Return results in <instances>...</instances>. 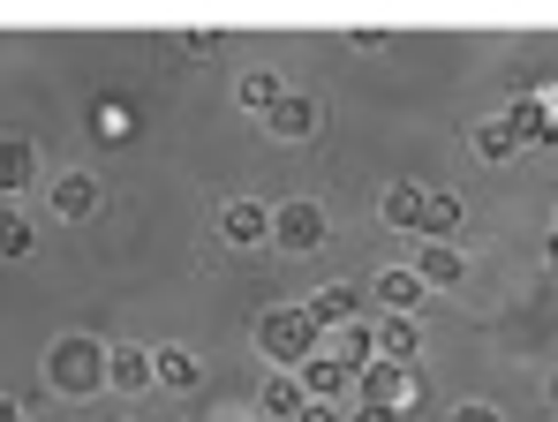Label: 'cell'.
Returning a JSON list of instances; mask_svg holds the SVG:
<instances>
[{"label": "cell", "instance_id": "obj_15", "mask_svg": "<svg viewBox=\"0 0 558 422\" xmlns=\"http://www.w3.org/2000/svg\"><path fill=\"white\" fill-rule=\"evenodd\" d=\"M521 152H529V144H521L506 121H475V159H483V167H513Z\"/></svg>", "mask_w": 558, "mask_h": 422}, {"label": "cell", "instance_id": "obj_5", "mask_svg": "<svg viewBox=\"0 0 558 422\" xmlns=\"http://www.w3.org/2000/svg\"><path fill=\"white\" fill-rule=\"evenodd\" d=\"M355 393L377 400V408H415V377H408V362H385V354L355 370Z\"/></svg>", "mask_w": 558, "mask_h": 422}, {"label": "cell", "instance_id": "obj_19", "mask_svg": "<svg viewBox=\"0 0 558 422\" xmlns=\"http://www.w3.org/2000/svg\"><path fill=\"white\" fill-rule=\"evenodd\" d=\"M423 234H430V242H453V234H461V196H453V189H430Z\"/></svg>", "mask_w": 558, "mask_h": 422}, {"label": "cell", "instance_id": "obj_30", "mask_svg": "<svg viewBox=\"0 0 558 422\" xmlns=\"http://www.w3.org/2000/svg\"><path fill=\"white\" fill-rule=\"evenodd\" d=\"M551 400H558V370H551Z\"/></svg>", "mask_w": 558, "mask_h": 422}, {"label": "cell", "instance_id": "obj_11", "mask_svg": "<svg viewBox=\"0 0 558 422\" xmlns=\"http://www.w3.org/2000/svg\"><path fill=\"white\" fill-rule=\"evenodd\" d=\"M423 212H430V189H415V181H392V189L377 196V219H385V227H415V234H423Z\"/></svg>", "mask_w": 558, "mask_h": 422}, {"label": "cell", "instance_id": "obj_12", "mask_svg": "<svg viewBox=\"0 0 558 422\" xmlns=\"http://www.w3.org/2000/svg\"><path fill=\"white\" fill-rule=\"evenodd\" d=\"M106 385H113V393H144V385H159V354H144V347H113Z\"/></svg>", "mask_w": 558, "mask_h": 422}, {"label": "cell", "instance_id": "obj_9", "mask_svg": "<svg viewBox=\"0 0 558 422\" xmlns=\"http://www.w3.org/2000/svg\"><path fill=\"white\" fill-rule=\"evenodd\" d=\"M265 121H272V136H279V144H310V136L325 129V106H317V98H294V91H287V98H279Z\"/></svg>", "mask_w": 558, "mask_h": 422}, {"label": "cell", "instance_id": "obj_13", "mask_svg": "<svg viewBox=\"0 0 558 422\" xmlns=\"http://www.w3.org/2000/svg\"><path fill=\"white\" fill-rule=\"evenodd\" d=\"M53 219H69V227H76V219H98V181L92 173H61V181H53Z\"/></svg>", "mask_w": 558, "mask_h": 422}, {"label": "cell", "instance_id": "obj_21", "mask_svg": "<svg viewBox=\"0 0 558 422\" xmlns=\"http://www.w3.org/2000/svg\"><path fill=\"white\" fill-rule=\"evenodd\" d=\"M196 377H204V362H196L189 347H159V385H167V393H189Z\"/></svg>", "mask_w": 558, "mask_h": 422}, {"label": "cell", "instance_id": "obj_6", "mask_svg": "<svg viewBox=\"0 0 558 422\" xmlns=\"http://www.w3.org/2000/svg\"><path fill=\"white\" fill-rule=\"evenodd\" d=\"M219 234H227L234 250H265V242H272V204H257V196H234V204L219 212Z\"/></svg>", "mask_w": 558, "mask_h": 422}, {"label": "cell", "instance_id": "obj_20", "mask_svg": "<svg viewBox=\"0 0 558 422\" xmlns=\"http://www.w3.org/2000/svg\"><path fill=\"white\" fill-rule=\"evenodd\" d=\"M234 98H242V106H250V113H272L279 98H287V84H279L272 69H250V76H242V84H234Z\"/></svg>", "mask_w": 558, "mask_h": 422}, {"label": "cell", "instance_id": "obj_24", "mask_svg": "<svg viewBox=\"0 0 558 422\" xmlns=\"http://www.w3.org/2000/svg\"><path fill=\"white\" fill-rule=\"evenodd\" d=\"M182 53H189V61H219L227 38H219V31H196V38H182Z\"/></svg>", "mask_w": 558, "mask_h": 422}, {"label": "cell", "instance_id": "obj_17", "mask_svg": "<svg viewBox=\"0 0 558 422\" xmlns=\"http://www.w3.org/2000/svg\"><path fill=\"white\" fill-rule=\"evenodd\" d=\"M377 354H385V362H415V354H423L415 317H377Z\"/></svg>", "mask_w": 558, "mask_h": 422}, {"label": "cell", "instance_id": "obj_8", "mask_svg": "<svg viewBox=\"0 0 558 422\" xmlns=\"http://www.w3.org/2000/svg\"><path fill=\"white\" fill-rule=\"evenodd\" d=\"M371 294L385 302V317H415V302L430 294V279H423L415 264H392V272H377V279H371Z\"/></svg>", "mask_w": 558, "mask_h": 422}, {"label": "cell", "instance_id": "obj_3", "mask_svg": "<svg viewBox=\"0 0 558 422\" xmlns=\"http://www.w3.org/2000/svg\"><path fill=\"white\" fill-rule=\"evenodd\" d=\"M325 234H332V227H325V212H317L310 196H294V204H279V212H272V242H279V250L310 256Z\"/></svg>", "mask_w": 558, "mask_h": 422}, {"label": "cell", "instance_id": "obj_32", "mask_svg": "<svg viewBox=\"0 0 558 422\" xmlns=\"http://www.w3.org/2000/svg\"><path fill=\"white\" fill-rule=\"evenodd\" d=\"M23 422H31V415H23Z\"/></svg>", "mask_w": 558, "mask_h": 422}, {"label": "cell", "instance_id": "obj_26", "mask_svg": "<svg viewBox=\"0 0 558 422\" xmlns=\"http://www.w3.org/2000/svg\"><path fill=\"white\" fill-rule=\"evenodd\" d=\"M453 422H498V408H490V400H461V408H453Z\"/></svg>", "mask_w": 558, "mask_h": 422}, {"label": "cell", "instance_id": "obj_1", "mask_svg": "<svg viewBox=\"0 0 558 422\" xmlns=\"http://www.w3.org/2000/svg\"><path fill=\"white\" fill-rule=\"evenodd\" d=\"M106 362H113L106 339L69 333V339H53V354H46V385H53L61 400H92L98 385H106Z\"/></svg>", "mask_w": 558, "mask_h": 422}, {"label": "cell", "instance_id": "obj_16", "mask_svg": "<svg viewBox=\"0 0 558 422\" xmlns=\"http://www.w3.org/2000/svg\"><path fill=\"white\" fill-rule=\"evenodd\" d=\"M302 408H310L302 377H272V385L257 393V415H272V422H302Z\"/></svg>", "mask_w": 558, "mask_h": 422}, {"label": "cell", "instance_id": "obj_14", "mask_svg": "<svg viewBox=\"0 0 558 422\" xmlns=\"http://www.w3.org/2000/svg\"><path fill=\"white\" fill-rule=\"evenodd\" d=\"M38 181V144L31 136H0V189L15 196V189H31Z\"/></svg>", "mask_w": 558, "mask_h": 422}, {"label": "cell", "instance_id": "obj_22", "mask_svg": "<svg viewBox=\"0 0 558 422\" xmlns=\"http://www.w3.org/2000/svg\"><path fill=\"white\" fill-rule=\"evenodd\" d=\"M38 250V227L23 212H0V256H31Z\"/></svg>", "mask_w": 558, "mask_h": 422}, {"label": "cell", "instance_id": "obj_33", "mask_svg": "<svg viewBox=\"0 0 558 422\" xmlns=\"http://www.w3.org/2000/svg\"><path fill=\"white\" fill-rule=\"evenodd\" d=\"M551 106H558V98H551Z\"/></svg>", "mask_w": 558, "mask_h": 422}, {"label": "cell", "instance_id": "obj_18", "mask_svg": "<svg viewBox=\"0 0 558 422\" xmlns=\"http://www.w3.org/2000/svg\"><path fill=\"white\" fill-rule=\"evenodd\" d=\"M415 272H423L430 287H461V279H468V264H461V250H453V242H430V250L415 256Z\"/></svg>", "mask_w": 558, "mask_h": 422}, {"label": "cell", "instance_id": "obj_31", "mask_svg": "<svg viewBox=\"0 0 558 422\" xmlns=\"http://www.w3.org/2000/svg\"><path fill=\"white\" fill-rule=\"evenodd\" d=\"M551 422H558V408H551Z\"/></svg>", "mask_w": 558, "mask_h": 422}, {"label": "cell", "instance_id": "obj_28", "mask_svg": "<svg viewBox=\"0 0 558 422\" xmlns=\"http://www.w3.org/2000/svg\"><path fill=\"white\" fill-rule=\"evenodd\" d=\"M0 422H23V408H15V400H8V393H0Z\"/></svg>", "mask_w": 558, "mask_h": 422}, {"label": "cell", "instance_id": "obj_4", "mask_svg": "<svg viewBox=\"0 0 558 422\" xmlns=\"http://www.w3.org/2000/svg\"><path fill=\"white\" fill-rule=\"evenodd\" d=\"M498 121H506L529 152H551V144H558V106H551V98H506Z\"/></svg>", "mask_w": 558, "mask_h": 422}, {"label": "cell", "instance_id": "obj_29", "mask_svg": "<svg viewBox=\"0 0 558 422\" xmlns=\"http://www.w3.org/2000/svg\"><path fill=\"white\" fill-rule=\"evenodd\" d=\"M544 256H551V272H558V227H551V234H544Z\"/></svg>", "mask_w": 558, "mask_h": 422}, {"label": "cell", "instance_id": "obj_23", "mask_svg": "<svg viewBox=\"0 0 558 422\" xmlns=\"http://www.w3.org/2000/svg\"><path fill=\"white\" fill-rule=\"evenodd\" d=\"M371 347H377V333H363V325H348V333H340V362H348V370H363V362H377Z\"/></svg>", "mask_w": 558, "mask_h": 422}, {"label": "cell", "instance_id": "obj_2", "mask_svg": "<svg viewBox=\"0 0 558 422\" xmlns=\"http://www.w3.org/2000/svg\"><path fill=\"white\" fill-rule=\"evenodd\" d=\"M257 347L272 354L279 370H302V362L317 354V325H310V310H265V317H257Z\"/></svg>", "mask_w": 558, "mask_h": 422}, {"label": "cell", "instance_id": "obj_10", "mask_svg": "<svg viewBox=\"0 0 558 422\" xmlns=\"http://www.w3.org/2000/svg\"><path fill=\"white\" fill-rule=\"evenodd\" d=\"M294 377H302V393H310V400H340V393H355V370H348L340 354H310Z\"/></svg>", "mask_w": 558, "mask_h": 422}, {"label": "cell", "instance_id": "obj_27", "mask_svg": "<svg viewBox=\"0 0 558 422\" xmlns=\"http://www.w3.org/2000/svg\"><path fill=\"white\" fill-rule=\"evenodd\" d=\"M302 422H340V408H332V400H310V408H302Z\"/></svg>", "mask_w": 558, "mask_h": 422}, {"label": "cell", "instance_id": "obj_25", "mask_svg": "<svg viewBox=\"0 0 558 422\" xmlns=\"http://www.w3.org/2000/svg\"><path fill=\"white\" fill-rule=\"evenodd\" d=\"M348 422H408V408H377V400H363Z\"/></svg>", "mask_w": 558, "mask_h": 422}, {"label": "cell", "instance_id": "obj_7", "mask_svg": "<svg viewBox=\"0 0 558 422\" xmlns=\"http://www.w3.org/2000/svg\"><path fill=\"white\" fill-rule=\"evenodd\" d=\"M363 294H371V287H355V279H340V287H317V294H310L302 310H310V325H317V333H332V325L348 333V325L363 317Z\"/></svg>", "mask_w": 558, "mask_h": 422}]
</instances>
